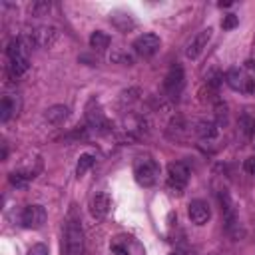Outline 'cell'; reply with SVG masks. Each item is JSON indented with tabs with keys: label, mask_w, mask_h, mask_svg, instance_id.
Listing matches in <instances>:
<instances>
[{
	"label": "cell",
	"mask_w": 255,
	"mask_h": 255,
	"mask_svg": "<svg viewBox=\"0 0 255 255\" xmlns=\"http://www.w3.org/2000/svg\"><path fill=\"white\" fill-rule=\"evenodd\" d=\"M64 255H84V233L80 221L72 215L64 231Z\"/></svg>",
	"instance_id": "6da1fadb"
},
{
	"label": "cell",
	"mask_w": 255,
	"mask_h": 255,
	"mask_svg": "<svg viewBox=\"0 0 255 255\" xmlns=\"http://www.w3.org/2000/svg\"><path fill=\"white\" fill-rule=\"evenodd\" d=\"M133 177L141 187H151L159 179V165L151 157H139L133 165Z\"/></svg>",
	"instance_id": "7a4b0ae2"
},
{
	"label": "cell",
	"mask_w": 255,
	"mask_h": 255,
	"mask_svg": "<svg viewBox=\"0 0 255 255\" xmlns=\"http://www.w3.org/2000/svg\"><path fill=\"white\" fill-rule=\"evenodd\" d=\"M187 181H189V167L181 161H171L167 165V183H169V187L173 191L181 193L183 187L187 185Z\"/></svg>",
	"instance_id": "3957f363"
},
{
	"label": "cell",
	"mask_w": 255,
	"mask_h": 255,
	"mask_svg": "<svg viewBox=\"0 0 255 255\" xmlns=\"http://www.w3.org/2000/svg\"><path fill=\"white\" fill-rule=\"evenodd\" d=\"M26 40L34 48H52L58 40V30L54 26H40V28L32 30Z\"/></svg>",
	"instance_id": "277c9868"
},
{
	"label": "cell",
	"mask_w": 255,
	"mask_h": 255,
	"mask_svg": "<svg viewBox=\"0 0 255 255\" xmlns=\"http://www.w3.org/2000/svg\"><path fill=\"white\" fill-rule=\"evenodd\" d=\"M183 84H185V74H183V68L179 64H173L169 68V72L165 74V80H163V90L169 98H177L183 90Z\"/></svg>",
	"instance_id": "5b68a950"
},
{
	"label": "cell",
	"mask_w": 255,
	"mask_h": 255,
	"mask_svg": "<svg viewBox=\"0 0 255 255\" xmlns=\"http://www.w3.org/2000/svg\"><path fill=\"white\" fill-rule=\"evenodd\" d=\"M20 223L26 229H40L46 223V209L42 205H26L20 213Z\"/></svg>",
	"instance_id": "8992f818"
},
{
	"label": "cell",
	"mask_w": 255,
	"mask_h": 255,
	"mask_svg": "<svg viewBox=\"0 0 255 255\" xmlns=\"http://www.w3.org/2000/svg\"><path fill=\"white\" fill-rule=\"evenodd\" d=\"M225 82L235 92H245V94H253L255 92V80H251L249 76H245L239 68H231L225 74Z\"/></svg>",
	"instance_id": "52a82bcc"
},
{
	"label": "cell",
	"mask_w": 255,
	"mask_h": 255,
	"mask_svg": "<svg viewBox=\"0 0 255 255\" xmlns=\"http://www.w3.org/2000/svg\"><path fill=\"white\" fill-rule=\"evenodd\" d=\"M86 120H88V126L94 128L96 131H110V122L104 116V112L96 100H90V104L86 108Z\"/></svg>",
	"instance_id": "ba28073f"
},
{
	"label": "cell",
	"mask_w": 255,
	"mask_h": 255,
	"mask_svg": "<svg viewBox=\"0 0 255 255\" xmlns=\"http://www.w3.org/2000/svg\"><path fill=\"white\" fill-rule=\"evenodd\" d=\"M159 46H161L159 36H155V34H151V32L137 36L135 42H133V50H135L139 56H143V58L153 56V54L159 50Z\"/></svg>",
	"instance_id": "9c48e42d"
},
{
	"label": "cell",
	"mask_w": 255,
	"mask_h": 255,
	"mask_svg": "<svg viewBox=\"0 0 255 255\" xmlns=\"http://www.w3.org/2000/svg\"><path fill=\"white\" fill-rule=\"evenodd\" d=\"M211 34H213L211 28H203L201 32H197V34L193 36V40L187 44V48H185V56H187L189 60H197V58L201 56V52L207 48V42L211 40Z\"/></svg>",
	"instance_id": "30bf717a"
},
{
	"label": "cell",
	"mask_w": 255,
	"mask_h": 255,
	"mask_svg": "<svg viewBox=\"0 0 255 255\" xmlns=\"http://www.w3.org/2000/svg\"><path fill=\"white\" fill-rule=\"evenodd\" d=\"M187 217L195 225H205L209 221V217H211V211H209L207 201H203V199L189 201V205H187Z\"/></svg>",
	"instance_id": "8fae6325"
},
{
	"label": "cell",
	"mask_w": 255,
	"mask_h": 255,
	"mask_svg": "<svg viewBox=\"0 0 255 255\" xmlns=\"http://www.w3.org/2000/svg\"><path fill=\"white\" fill-rule=\"evenodd\" d=\"M108 211H110V195L108 193H96L94 197H92V203H90V213H92V217L94 219H98V221H102L106 215H108Z\"/></svg>",
	"instance_id": "7c38bea8"
},
{
	"label": "cell",
	"mask_w": 255,
	"mask_h": 255,
	"mask_svg": "<svg viewBox=\"0 0 255 255\" xmlns=\"http://www.w3.org/2000/svg\"><path fill=\"white\" fill-rule=\"evenodd\" d=\"M68 116H70V108L64 106V104L50 106V108L46 110V114H44L46 122L52 124V126H60V124H64V122L68 120Z\"/></svg>",
	"instance_id": "4fadbf2b"
},
{
	"label": "cell",
	"mask_w": 255,
	"mask_h": 255,
	"mask_svg": "<svg viewBox=\"0 0 255 255\" xmlns=\"http://www.w3.org/2000/svg\"><path fill=\"white\" fill-rule=\"evenodd\" d=\"M18 112V100L12 96H4L0 102V122H8Z\"/></svg>",
	"instance_id": "5bb4252c"
},
{
	"label": "cell",
	"mask_w": 255,
	"mask_h": 255,
	"mask_svg": "<svg viewBox=\"0 0 255 255\" xmlns=\"http://www.w3.org/2000/svg\"><path fill=\"white\" fill-rule=\"evenodd\" d=\"M112 24L120 30V32H129V30H133L135 28V20L129 16V14H124V12H116V14H112Z\"/></svg>",
	"instance_id": "9a60e30c"
},
{
	"label": "cell",
	"mask_w": 255,
	"mask_h": 255,
	"mask_svg": "<svg viewBox=\"0 0 255 255\" xmlns=\"http://www.w3.org/2000/svg\"><path fill=\"white\" fill-rule=\"evenodd\" d=\"M217 124L215 122H211V120H201V122H197V126H195V133L201 137V139H213L215 135H217Z\"/></svg>",
	"instance_id": "2e32d148"
},
{
	"label": "cell",
	"mask_w": 255,
	"mask_h": 255,
	"mask_svg": "<svg viewBox=\"0 0 255 255\" xmlns=\"http://www.w3.org/2000/svg\"><path fill=\"white\" fill-rule=\"evenodd\" d=\"M90 46H92L94 50H98V52H104V50L110 46V36H108L106 32H102V30H96V32H92V36H90Z\"/></svg>",
	"instance_id": "e0dca14e"
},
{
	"label": "cell",
	"mask_w": 255,
	"mask_h": 255,
	"mask_svg": "<svg viewBox=\"0 0 255 255\" xmlns=\"http://www.w3.org/2000/svg\"><path fill=\"white\" fill-rule=\"evenodd\" d=\"M94 161H96V157H94L92 153H82L80 159H78V165H76V175L82 177V175L94 165Z\"/></svg>",
	"instance_id": "ac0fdd59"
},
{
	"label": "cell",
	"mask_w": 255,
	"mask_h": 255,
	"mask_svg": "<svg viewBox=\"0 0 255 255\" xmlns=\"http://www.w3.org/2000/svg\"><path fill=\"white\" fill-rule=\"evenodd\" d=\"M28 179H32L28 173H24V171H12L10 175H8V181L14 185V187H18V189H24L26 185H28Z\"/></svg>",
	"instance_id": "d6986e66"
},
{
	"label": "cell",
	"mask_w": 255,
	"mask_h": 255,
	"mask_svg": "<svg viewBox=\"0 0 255 255\" xmlns=\"http://www.w3.org/2000/svg\"><path fill=\"white\" fill-rule=\"evenodd\" d=\"M50 8H52V4L48 0H36L30 4V14L32 16H46L50 12Z\"/></svg>",
	"instance_id": "ffe728a7"
},
{
	"label": "cell",
	"mask_w": 255,
	"mask_h": 255,
	"mask_svg": "<svg viewBox=\"0 0 255 255\" xmlns=\"http://www.w3.org/2000/svg\"><path fill=\"white\" fill-rule=\"evenodd\" d=\"M239 126H241V129H243V133H245V135H251V133H253V129H255V120H251L249 116H241Z\"/></svg>",
	"instance_id": "44dd1931"
},
{
	"label": "cell",
	"mask_w": 255,
	"mask_h": 255,
	"mask_svg": "<svg viewBox=\"0 0 255 255\" xmlns=\"http://www.w3.org/2000/svg\"><path fill=\"white\" fill-rule=\"evenodd\" d=\"M237 24H239V18H237L235 14H227V16H223V20H221L223 30H233Z\"/></svg>",
	"instance_id": "7402d4cb"
},
{
	"label": "cell",
	"mask_w": 255,
	"mask_h": 255,
	"mask_svg": "<svg viewBox=\"0 0 255 255\" xmlns=\"http://www.w3.org/2000/svg\"><path fill=\"white\" fill-rule=\"evenodd\" d=\"M28 255H48V247L44 243H36L28 249Z\"/></svg>",
	"instance_id": "603a6c76"
},
{
	"label": "cell",
	"mask_w": 255,
	"mask_h": 255,
	"mask_svg": "<svg viewBox=\"0 0 255 255\" xmlns=\"http://www.w3.org/2000/svg\"><path fill=\"white\" fill-rule=\"evenodd\" d=\"M243 169H245L247 173L255 175V157H253V155H251V157H247V159L243 161Z\"/></svg>",
	"instance_id": "cb8c5ba5"
},
{
	"label": "cell",
	"mask_w": 255,
	"mask_h": 255,
	"mask_svg": "<svg viewBox=\"0 0 255 255\" xmlns=\"http://www.w3.org/2000/svg\"><path fill=\"white\" fill-rule=\"evenodd\" d=\"M6 153H8V149H6V143H2V159H6Z\"/></svg>",
	"instance_id": "d4e9b609"
},
{
	"label": "cell",
	"mask_w": 255,
	"mask_h": 255,
	"mask_svg": "<svg viewBox=\"0 0 255 255\" xmlns=\"http://www.w3.org/2000/svg\"><path fill=\"white\" fill-rule=\"evenodd\" d=\"M247 68H249V70H255V62H253V60H249V62H247Z\"/></svg>",
	"instance_id": "484cf974"
},
{
	"label": "cell",
	"mask_w": 255,
	"mask_h": 255,
	"mask_svg": "<svg viewBox=\"0 0 255 255\" xmlns=\"http://www.w3.org/2000/svg\"><path fill=\"white\" fill-rule=\"evenodd\" d=\"M169 255H183V253H181V251H171Z\"/></svg>",
	"instance_id": "4316f807"
}]
</instances>
